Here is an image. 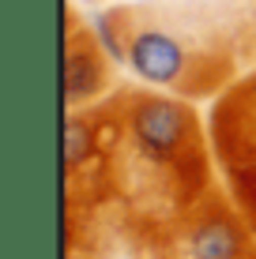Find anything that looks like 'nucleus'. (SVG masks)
<instances>
[{"mask_svg":"<svg viewBox=\"0 0 256 259\" xmlns=\"http://www.w3.org/2000/svg\"><path fill=\"white\" fill-rule=\"evenodd\" d=\"M105 154L109 207L125 244H143L185 218L215 188L211 139L189 98L162 91H117L94 105Z\"/></svg>","mask_w":256,"mask_h":259,"instance_id":"1","label":"nucleus"},{"mask_svg":"<svg viewBox=\"0 0 256 259\" xmlns=\"http://www.w3.org/2000/svg\"><path fill=\"white\" fill-rule=\"evenodd\" d=\"M125 64L139 83L189 102L223 94L252 57L256 0H139L121 4Z\"/></svg>","mask_w":256,"mask_h":259,"instance_id":"2","label":"nucleus"},{"mask_svg":"<svg viewBox=\"0 0 256 259\" xmlns=\"http://www.w3.org/2000/svg\"><path fill=\"white\" fill-rule=\"evenodd\" d=\"M256 229L230 192L215 184L185 218L143 244H132V259H252Z\"/></svg>","mask_w":256,"mask_h":259,"instance_id":"3","label":"nucleus"},{"mask_svg":"<svg viewBox=\"0 0 256 259\" xmlns=\"http://www.w3.org/2000/svg\"><path fill=\"white\" fill-rule=\"evenodd\" d=\"M113 64L117 60L105 53L91 23H83L76 15V8H68V26H64V109H87L98 105L102 98L113 91Z\"/></svg>","mask_w":256,"mask_h":259,"instance_id":"4","label":"nucleus"},{"mask_svg":"<svg viewBox=\"0 0 256 259\" xmlns=\"http://www.w3.org/2000/svg\"><path fill=\"white\" fill-rule=\"evenodd\" d=\"M91 26L98 34V41L105 46L117 64H125V23H121V12L117 8H105V12H94L91 15Z\"/></svg>","mask_w":256,"mask_h":259,"instance_id":"5","label":"nucleus"},{"mask_svg":"<svg viewBox=\"0 0 256 259\" xmlns=\"http://www.w3.org/2000/svg\"><path fill=\"white\" fill-rule=\"evenodd\" d=\"M252 57H256V19H252Z\"/></svg>","mask_w":256,"mask_h":259,"instance_id":"6","label":"nucleus"},{"mask_svg":"<svg viewBox=\"0 0 256 259\" xmlns=\"http://www.w3.org/2000/svg\"><path fill=\"white\" fill-rule=\"evenodd\" d=\"M252 259H256V255H252Z\"/></svg>","mask_w":256,"mask_h":259,"instance_id":"7","label":"nucleus"}]
</instances>
